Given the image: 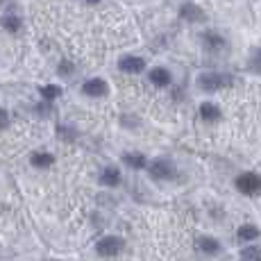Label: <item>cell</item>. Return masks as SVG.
<instances>
[{"label": "cell", "instance_id": "obj_1", "mask_svg": "<svg viewBox=\"0 0 261 261\" xmlns=\"http://www.w3.org/2000/svg\"><path fill=\"white\" fill-rule=\"evenodd\" d=\"M232 84H234V80H232V75H227V73L204 71L195 77V87L202 93H218V91H223V89L232 87Z\"/></svg>", "mask_w": 261, "mask_h": 261}, {"label": "cell", "instance_id": "obj_2", "mask_svg": "<svg viewBox=\"0 0 261 261\" xmlns=\"http://www.w3.org/2000/svg\"><path fill=\"white\" fill-rule=\"evenodd\" d=\"M234 187H237L239 193L250 195V198L261 195V173H257V170H243V173H239L234 177Z\"/></svg>", "mask_w": 261, "mask_h": 261}, {"label": "cell", "instance_id": "obj_6", "mask_svg": "<svg viewBox=\"0 0 261 261\" xmlns=\"http://www.w3.org/2000/svg\"><path fill=\"white\" fill-rule=\"evenodd\" d=\"M179 18L187 23H204L207 21V14H204V9L200 7L198 3H193V0H184L182 5H179L177 9Z\"/></svg>", "mask_w": 261, "mask_h": 261}, {"label": "cell", "instance_id": "obj_19", "mask_svg": "<svg viewBox=\"0 0 261 261\" xmlns=\"http://www.w3.org/2000/svg\"><path fill=\"white\" fill-rule=\"evenodd\" d=\"M73 71H75V68H73L71 62H66V59H64V62H59V75H66V77H68V75H73Z\"/></svg>", "mask_w": 261, "mask_h": 261}, {"label": "cell", "instance_id": "obj_20", "mask_svg": "<svg viewBox=\"0 0 261 261\" xmlns=\"http://www.w3.org/2000/svg\"><path fill=\"white\" fill-rule=\"evenodd\" d=\"M7 125H9V114L5 112L3 107H0V129H5Z\"/></svg>", "mask_w": 261, "mask_h": 261}, {"label": "cell", "instance_id": "obj_16", "mask_svg": "<svg viewBox=\"0 0 261 261\" xmlns=\"http://www.w3.org/2000/svg\"><path fill=\"white\" fill-rule=\"evenodd\" d=\"M30 164H32L34 168H50L55 164V154L53 152H41V150H39V152H32L30 154Z\"/></svg>", "mask_w": 261, "mask_h": 261}, {"label": "cell", "instance_id": "obj_14", "mask_svg": "<svg viewBox=\"0 0 261 261\" xmlns=\"http://www.w3.org/2000/svg\"><path fill=\"white\" fill-rule=\"evenodd\" d=\"M259 237H261V229L254 223H243L237 229V239L241 241V243H248L250 245V243H254Z\"/></svg>", "mask_w": 261, "mask_h": 261}, {"label": "cell", "instance_id": "obj_18", "mask_svg": "<svg viewBox=\"0 0 261 261\" xmlns=\"http://www.w3.org/2000/svg\"><path fill=\"white\" fill-rule=\"evenodd\" d=\"M39 93H41V98H43V100L53 102V100H57L59 95H62V87H57V84H46V87L39 89Z\"/></svg>", "mask_w": 261, "mask_h": 261}, {"label": "cell", "instance_id": "obj_3", "mask_svg": "<svg viewBox=\"0 0 261 261\" xmlns=\"http://www.w3.org/2000/svg\"><path fill=\"white\" fill-rule=\"evenodd\" d=\"M200 46L209 55H220L229 48V41L220 30H204V32L200 34Z\"/></svg>", "mask_w": 261, "mask_h": 261}, {"label": "cell", "instance_id": "obj_23", "mask_svg": "<svg viewBox=\"0 0 261 261\" xmlns=\"http://www.w3.org/2000/svg\"><path fill=\"white\" fill-rule=\"evenodd\" d=\"M46 261H57V259H46Z\"/></svg>", "mask_w": 261, "mask_h": 261}, {"label": "cell", "instance_id": "obj_5", "mask_svg": "<svg viewBox=\"0 0 261 261\" xmlns=\"http://www.w3.org/2000/svg\"><path fill=\"white\" fill-rule=\"evenodd\" d=\"M123 248H125V241L120 237H116V234H107V237L98 239V243H95L98 257H105V259L118 257V254L123 252Z\"/></svg>", "mask_w": 261, "mask_h": 261}, {"label": "cell", "instance_id": "obj_11", "mask_svg": "<svg viewBox=\"0 0 261 261\" xmlns=\"http://www.w3.org/2000/svg\"><path fill=\"white\" fill-rule=\"evenodd\" d=\"M98 182L102 184V187H107V189H116V187H120V182H123L120 168H118V166H105L102 170H100Z\"/></svg>", "mask_w": 261, "mask_h": 261}, {"label": "cell", "instance_id": "obj_4", "mask_svg": "<svg viewBox=\"0 0 261 261\" xmlns=\"http://www.w3.org/2000/svg\"><path fill=\"white\" fill-rule=\"evenodd\" d=\"M145 170H148L150 177L157 179V182H168V179H175V175H177V168H175V164L170 162L168 157L150 159V164Z\"/></svg>", "mask_w": 261, "mask_h": 261}, {"label": "cell", "instance_id": "obj_8", "mask_svg": "<svg viewBox=\"0 0 261 261\" xmlns=\"http://www.w3.org/2000/svg\"><path fill=\"white\" fill-rule=\"evenodd\" d=\"M118 68L120 73L139 75L148 68V62L143 57H139V55H123V57H118Z\"/></svg>", "mask_w": 261, "mask_h": 261}, {"label": "cell", "instance_id": "obj_15", "mask_svg": "<svg viewBox=\"0 0 261 261\" xmlns=\"http://www.w3.org/2000/svg\"><path fill=\"white\" fill-rule=\"evenodd\" d=\"M0 25L5 28V32H12V34H18L23 30V18L18 14H5L0 18Z\"/></svg>", "mask_w": 261, "mask_h": 261}, {"label": "cell", "instance_id": "obj_9", "mask_svg": "<svg viewBox=\"0 0 261 261\" xmlns=\"http://www.w3.org/2000/svg\"><path fill=\"white\" fill-rule=\"evenodd\" d=\"M148 82L152 84L154 89H168L170 84H173V73H170L166 66H154L148 71Z\"/></svg>", "mask_w": 261, "mask_h": 261}, {"label": "cell", "instance_id": "obj_7", "mask_svg": "<svg viewBox=\"0 0 261 261\" xmlns=\"http://www.w3.org/2000/svg\"><path fill=\"white\" fill-rule=\"evenodd\" d=\"M82 93L87 95V98H107L109 82L102 77H89L82 82Z\"/></svg>", "mask_w": 261, "mask_h": 261}, {"label": "cell", "instance_id": "obj_10", "mask_svg": "<svg viewBox=\"0 0 261 261\" xmlns=\"http://www.w3.org/2000/svg\"><path fill=\"white\" fill-rule=\"evenodd\" d=\"M198 114L204 123H218V120L223 118V109H220V105L214 102V100H204V102H200Z\"/></svg>", "mask_w": 261, "mask_h": 261}, {"label": "cell", "instance_id": "obj_17", "mask_svg": "<svg viewBox=\"0 0 261 261\" xmlns=\"http://www.w3.org/2000/svg\"><path fill=\"white\" fill-rule=\"evenodd\" d=\"M241 261H261V245H245L243 250H241Z\"/></svg>", "mask_w": 261, "mask_h": 261}, {"label": "cell", "instance_id": "obj_13", "mask_svg": "<svg viewBox=\"0 0 261 261\" xmlns=\"http://www.w3.org/2000/svg\"><path fill=\"white\" fill-rule=\"evenodd\" d=\"M198 250L207 257H216V254L223 252V243L216 237H200L198 239Z\"/></svg>", "mask_w": 261, "mask_h": 261}, {"label": "cell", "instance_id": "obj_22", "mask_svg": "<svg viewBox=\"0 0 261 261\" xmlns=\"http://www.w3.org/2000/svg\"><path fill=\"white\" fill-rule=\"evenodd\" d=\"M257 66L261 68V50H259V53H257Z\"/></svg>", "mask_w": 261, "mask_h": 261}, {"label": "cell", "instance_id": "obj_12", "mask_svg": "<svg viewBox=\"0 0 261 261\" xmlns=\"http://www.w3.org/2000/svg\"><path fill=\"white\" fill-rule=\"evenodd\" d=\"M120 162H123L127 168H132V170H145L148 168V164H150V159H148V154L139 152V150H132V152H123Z\"/></svg>", "mask_w": 261, "mask_h": 261}, {"label": "cell", "instance_id": "obj_21", "mask_svg": "<svg viewBox=\"0 0 261 261\" xmlns=\"http://www.w3.org/2000/svg\"><path fill=\"white\" fill-rule=\"evenodd\" d=\"M82 3H87V5H100L102 0H82Z\"/></svg>", "mask_w": 261, "mask_h": 261}]
</instances>
